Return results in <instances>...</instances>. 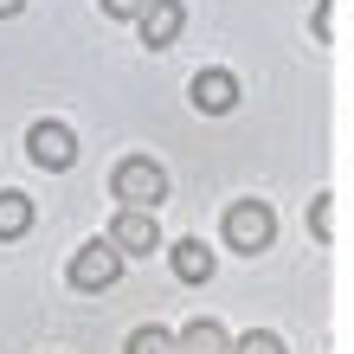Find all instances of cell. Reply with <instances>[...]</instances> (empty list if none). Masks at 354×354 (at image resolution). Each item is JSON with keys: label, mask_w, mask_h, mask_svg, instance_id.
<instances>
[{"label": "cell", "mask_w": 354, "mask_h": 354, "mask_svg": "<svg viewBox=\"0 0 354 354\" xmlns=\"http://www.w3.org/2000/svg\"><path fill=\"white\" fill-rule=\"evenodd\" d=\"M110 194H116V206H161L168 200V168L149 155H129V161H116Z\"/></svg>", "instance_id": "cell-1"}, {"label": "cell", "mask_w": 354, "mask_h": 354, "mask_svg": "<svg viewBox=\"0 0 354 354\" xmlns=\"http://www.w3.org/2000/svg\"><path fill=\"white\" fill-rule=\"evenodd\" d=\"M277 239V213H270L264 200H232L225 206V245H232V252H264V245Z\"/></svg>", "instance_id": "cell-2"}, {"label": "cell", "mask_w": 354, "mask_h": 354, "mask_svg": "<svg viewBox=\"0 0 354 354\" xmlns=\"http://www.w3.org/2000/svg\"><path fill=\"white\" fill-rule=\"evenodd\" d=\"M116 277H122V252H116L110 239L77 245V258H71V290H84V297H91V290H110Z\"/></svg>", "instance_id": "cell-3"}, {"label": "cell", "mask_w": 354, "mask_h": 354, "mask_svg": "<svg viewBox=\"0 0 354 354\" xmlns=\"http://www.w3.org/2000/svg\"><path fill=\"white\" fill-rule=\"evenodd\" d=\"M110 245L122 258H149L161 252V225H155V206H122L116 225H110Z\"/></svg>", "instance_id": "cell-4"}, {"label": "cell", "mask_w": 354, "mask_h": 354, "mask_svg": "<svg viewBox=\"0 0 354 354\" xmlns=\"http://www.w3.org/2000/svg\"><path fill=\"white\" fill-rule=\"evenodd\" d=\"M26 155H32V168L65 174L77 161V136L65 129V122H32V129H26Z\"/></svg>", "instance_id": "cell-5"}, {"label": "cell", "mask_w": 354, "mask_h": 354, "mask_svg": "<svg viewBox=\"0 0 354 354\" xmlns=\"http://www.w3.org/2000/svg\"><path fill=\"white\" fill-rule=\"evenodd\" d=\"M187 97H194L200 116H232L239 110V77L225 71V65H206L194 84H187Z\"/></svg>", "instance_id": "cell-6"}, {"label": "cell", "mask_w": 354, "mask_h": 354, "mask_svg": "<svg viewBox=\"0 0 354 354\" xmlns=\"http://www.w3.org/2000/svg\"><path fill=\"white\" fill-rule=\"evenodd\" d=\"M136 32H142V46H149V52H168L174 39L187 32V7H180V0H149L142 19H136Z\"/></svg>", "instance_id": "cell-7"}, {"label": "cell", "mask_w": 354, "mask_h": 354, "mask_svg": "<svg viewBox=\"0 0 354 354\" xmlns=\"http://www.w3.org/2000/svg\"><path fill=\"white\" fill-rule=\"evenodd\" d=\"M174 354H232V342H225V328L213 322V316H194L174 335Z\"/></svg>", "instance_id": "cell-8"}, {"label": "cell", "mask_w": 354, "mask_h": 354, "mask_svg": "<svg viewBox=\"0 0 354 354\" xmlns=\"http://www.w3.org/2000/svg\"><path fill=\"white\" fill-rule=\"evenodd\" d=\"M168 258H174V277H180V283H206V277L219 270L213 252H206L200 239H174V252H168Z\"/></svg>", "instance_id": "cell-9"}, {"label": "cell", "mask_w": 354, "mask_h": 354, "mask_svg": "<svg viewBox=\"0 0 354 354\" xmlns=\"http://www.w3.org/2000/svg\"><path fill=\"white\" fill-rule=\"evenodd\" d=\"M26 232H32V200L7 187L0 194V239H26Z\"/></svg>", "instance_id": "cell-10"}, {"label": "cell", "mask_w": 354, "mask_h": 354, "mask_svg": "<svg viewBox=\"0 0 354 354\" xmlns=\"http://www.w3.org/2000/svg\"><path fill=\"white\" fill-rule=\"evenodd\" d=\"M122 354H174V328H161V322L136 328V335L122 342Z\"/></svg>", "instance_id": "cell-11"}, {"label": "cell", "mask_w": 354, "mask_h": 354, "mask_svg": "<svg viewBox=\"0 0 354 354\" xmlns=\"http://www.w3.org/2000/svg\"><path fill=\"white\" fill-rule=\"evenodd\" d=\"M309 232H316L322 245L335 239V194H316V200H309Z\"/></svg>", "instance_id": "cell-12"}, {"label": "cell", "mask_w": 354, "mask_h": 354, "mask_svg": "<svg viewBox=\"0 0 354 354\" xmlns=\"http://www.w3.org/2000/svg\"><path fill=\"white\" fill-rule=\"evenodd\" d=\"M232 354H283V342L270 335V328H245V335L232 342Z\"/></svg>", "instance_id": "cell-13"}, {"label": "cell", "mask_w": 354, "mask_h": 354, "mask_svg": "<svg viewBox=\"0 0 354 354\" xmlns=\"http://www.w3.org/2000/svg\"><path fill=\"white\" fill-rule=\"evenodd\" d=\"M97 7L110 13V19H142V7H149V0H97Z\"/></svg>", "instance_id": "cell-14"}, {"label": "cell", "mask_w": 354, "mask_h": 354, "mask_svg": "<svg viewBox=\"0 0 354 354\" xmlns=\"http://www.w3.org/2000/svg\"><path fill=\"white\" fill-rule=\"evenodd\" d=\"M309 32H316V39H335V13H328V7H316V19H309Z\"/></svg>", "instance_id": "cell-15"}, {"label": "cell", "mask_w": 354, "mask_h": 354, "mask_svg": "<svg viewBox=\"0 0 354 354\" xmlns=\"http://www.w3.org/2000/svg\"><path fill=\"white\" fill-rule=\"evenodd\" d=\"M19 7H26V0H0V19H13Z\"/></svg>", "instance_id": "cell-16"}]
</instances>
